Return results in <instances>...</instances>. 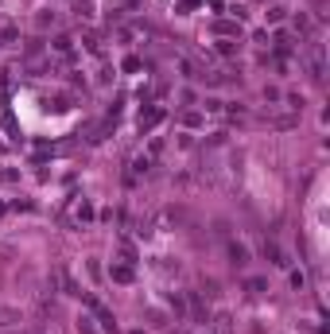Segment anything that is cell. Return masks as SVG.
Segmentation results:
<instances>
[{
  "instance_id": "cell-1",
  "label": "cell",
  "mask_w": 330,
  "mask_h": 334,
  "mask_svg": "<svg viewBox=\"0 0 330 334\" xmlns=\"http://www.w3.org/2000/svg\"><path fill=\"white\" fill-rule=\"evenodd\" d=\"M229 256H233L237 268H245V264H249V249H245L241 241H233V245H229Z\"/></svg>"
},
{
  "instance_id": "cell-2",
  "label": "cell",
  "mask_w": 330,
  "mask_h": 334,
  "mask_svg": "<svg viewBox=\"0 0 330 334\" xmlns=\"http://www.w3.org/2000/svg\"><path fill=\"white\" fill-rule=\"evenodd\" d=\"M264 256H268L272 264H280V268L287 264V261H284V253H280V245H276V241H264Z\"/></svg>"
},
{
  "instance_id": "cell-3",
  "label": "cell",
  "mask_w": 330,
  "mask_h": 334,
  "mask_svg": "<svg viewBox=\"0 0 330 334\" xmlns=\"http://www.w3.org/2000/svg\"><path fill=\"white\" fill-rule=\"evenodd\" d=\"M159 117H163V109H148V113L140 117V128L148 132V128H152V124H159Z\"/></svg>"
},
{
  "instance_id": "cell-4",
  "label": "cell",
  "mask_w": 330,
  "mask_h": 334,
  "mask_svg": "<svg viewBox=\"0 0 330 334\" xmlns=\"http://www.w3.org/2000/svg\"><path fill=\"white\" fill-rule=\"evenodd\" d=\"M113 280H132V268H129V264H113Z\"/></svg>"
},
{
  "instance_id": "cell-5",
  "label": "cell",
  "mask_w": 330,
  "mask_h": 334,
  "mask_svg": "<svg viewBox=\"0 0 330 334\" xmlns=\"http://www.w3.org/2000/svg\"><path fill=\"white\" fill-rule=\"evenodd\" d=\"M70 47H74V39H66V35L54 39V51H59V54H70Z\"/></svg>"
}]
</instances>
